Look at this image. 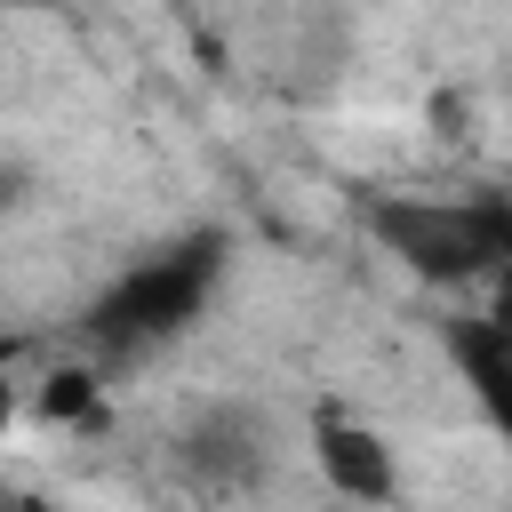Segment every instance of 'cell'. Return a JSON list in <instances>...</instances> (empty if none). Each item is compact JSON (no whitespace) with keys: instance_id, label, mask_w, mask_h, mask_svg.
<instances>
[{"instance_id":"7","label":"cell","mask_w":512,"mask_h":512,"mask_svg":"<svg viewBox=\"0 0 512 512\" xmlns=\"http://www.w3.org/2000/svg\"><path fill=\"white\" fill-rule=\"evenodd\" d=\"M24 184H32V168H24V160H0V208H16Z\"/></svg>"},{"instance_id":"1","label":"cell","mask_w":512,"mask_h":512,"mask_svg":"<svg viewBox=\"0 0 512 512\" xmlns=\"http://www.w3.org/2000/svg\"><path fill=\"white\" fill-rule=\"evenodd\" d=\"M216 272H224V232H192V240L128 264V272L88 304V336H96L104 352H152V344H168V336H184V328L200 320Z\"/></svg>"},{"instance_id":"4","label":"cell","mask_w":512,"mask_h":512,"mask_svg":"<svg viewBox=\"0 0 512 512\" xmlns=\"http://www.w3.org/2000/svg\"><path fill=\"white\" fill-rule=\"evenodd\" d=\"M312 456H320L328 488L352 496V504H392L400 496V464H392L384 432L360 424V416H312Z\"/></svg>"},{"instance_id":"2","label":"cell","mask_w":512,"mask_h":512,"mask_svg":"<svg viewBox=\"0 0 512 512\" xmlns=\"http://www.w3.org/2000/svg\"><path fill=\"white\" fill-rule=\"evenodd\" d=\"M376 240L416 280H472L512 256V200H376Z\"/></svg>"},{"instance_id":"9","label":"cell","mask_w":512,"mask_h":512,"mask_svg":"<svg viewBox=\"0 0 512 512\" xmlns=\"http://www.w3.org/2000/svg\"><path fill=\"white\" fill-rule=\"evenodd\" d=\"M8 416H16V392H8V384H0V432H8Z\"/></svg>"},{"instance_id":"5","label":"cell","mask_w":512,"mask_h":512,"mask_svg":"<svg viewBox=\"0 0 512 512\" xmlns=\"http://www.w3.org/2000/svg\"><path fill=\"white\" fill-rule=\"evenodd\" d=\"M448 352L464 360L480 408L512 432V328H496V320H456V328H448Z\"/></svg>"},{"instance_id":"8","label":"cell","mask_w":512,"mask_h":512,"mask_svg":"<svg viewBox=\"0 0 512 512\" xmlns=\"http://www.w3.org/2000/svg\"><path fill=\"white\" fill-rule=\"evenodd\" d=\"M488 320H496V328H512V256L496 264V304H488Z\"/></svg>"},{"instance_id":"3","label":"cell","mask_w":512,"mask_h":512,"mask_svg":"<svg viewBox=\"0 0 512 512\" xmlns=\"http://www.w3.org/2000/svg\"><path fill=\"white\" fill-rule=\"evenodd\" d=\"M176 464H184L200 488H248V480L272 464V416L248 408V400H208V408L184 416Z\"/></svg>"},{"instance_id":"6","label":"cell","mask_w":512,"mask_h":512,"mask_svg":"<svg viewBox=\"0 0 512 512\" xmlns=\"http://www.w3.org/2000/svg\"><path fill=\"white\" fill-rule=\"evenodd\" d=\"M40 408H48V416H88V408H96V392H88V376H80V368H64V376H48Z\"/></svg>"}]
</instances>
